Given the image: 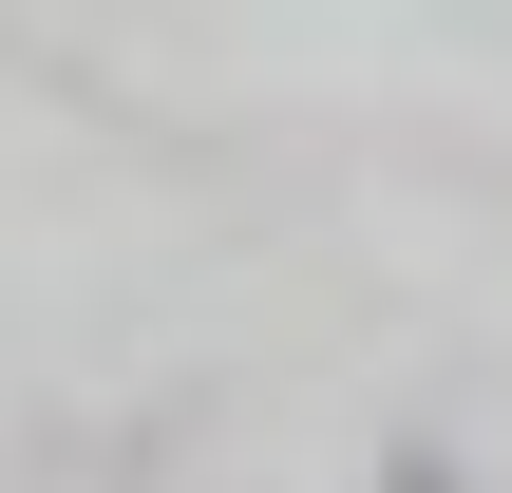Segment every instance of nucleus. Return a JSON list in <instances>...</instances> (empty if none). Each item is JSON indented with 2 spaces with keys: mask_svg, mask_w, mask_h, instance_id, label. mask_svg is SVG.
<instances>
[{
  "mask_svg": "<svg viewBox=\"0 0 512 493\" xmlns=\"http://www.w3.org/2000/svg\"><path fill=\"white\" fill-rule=\"evenodd\" d=\"M380 493H456V475H437V456H399V475H380Z\"/></svg>",
  "mask_w": 512,
  "mask_h": 493,
  "instance_id": "1",
  "label": "nucleus"
}]
</instances>
